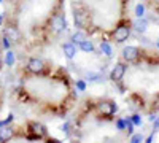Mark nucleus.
<instances>
[{
	"mask_svg": "<svg viewBox=\"0 0 159 143\" xmlns=\"http://www.w3.org/2000/svg\"><path fill=\"white\" fill-rule=\"evenodd\" d=\"M129 35H130V27H129V24H119L118 27L115 29V32H113V38H115L118 43L126 42L127 38H129Z\"/></svg>",
	"mask_w": 159,
	"mask_h": 143,
	"instance_id": "nucleus-1",
	"label": "nucleus"
},
{
	"mask_svg": "<svg viewBox=\"0 0 159 143\" xmlns=\"http://www.w3.org/2000/svg\"><path fill=\"white\" fill-rule=\"evenodd\" d=\"M27 69H29V72L38 75V73H42L45 70V62L42 59H38V57H32L29 60V64H27Z\"/></svg>",
	"mask_w": 159,
	"mask_h": 143,
	"instance_id": "nucleus-2",
	"label": "nucleus"
},
{
	"mask_svg": "<svg viewBox=\"0 0 159 143\" xmlns=\"http://www.w3.org/2000/svg\"><path fill=\"white\" fill-rule=\"evenodd\" d=\"M65 25H67V22H65V18L62 15H56V16H52L51 19V29L54 30V32H62L65 29Z\"/></svg>",
	"mask_w": 159,
	"mask_h": 143,
	"instance_id": "nucleus-3",
	"label": "nucleus"
},
{
	"mask_svg": "<svg viewBox=\"0 0 159 143\" xmlns=\"http://www.w3.org/2000/svg\"><path fill=\"white\" fill-rule=\"evenodd\" d=\"M124 75H126V65L124 64H116L110 73V78L113 81H121L124 78Z\"/></svg>",
	"mask_w": 159,
	"mask_h": 143,
	"instance_id": "nucleus-4",
	"label": "nucleus"
},
{
	"mask_svg": "<svg viewBox=\"0 0 159 143\" xmlns=\"http://www.w3.org/2000/svg\"><path fill=\"white\" fill-rule=\"evenodd\" d=\"M116 110H118V107H116L115 102H102L99 105V111L103 116H111V114H115Z\"/></svg>",
	"mask_w": 159,
	"mask_h": 143,
	"instance_id": "nucleus-5",
	"label": "nucleus"
},
{
	"mask_svg": "<svg viewBox=\"0 0 159 143\" xmlns=\"http://www.w3.org/2000/svg\"><path fill=\"white\" fill-rule=\"evenodd\" d=\"M123 57L127 60V62H132L139 57V48L137 46H126L123 49Z\"/></svg>",
	"mask_w": 159,
	"mask_h": 143,
	"instance_id": "nucleus-6",
	"label": "nucleus"
},
{
	"mask_svg": "<svg viewBox=\"0 0 159 143\" xmlns=\"http://www.w3.org/2000/svg\"><path fill=\"white\" fill-rule=\"evenodd\" d=\"M62 51H64V54H65V57L67 59H73L75 56H76V46H75V43H64L62 45Z\"/></svg>",
	"mask_w": 159,
	"mask_h": 143,
	"instance_id": "nucleus-7",
	"label": "nucleus"
},
{
	"mask_svg": "<svg viewBox=\"0 0 159 143\" xmlns=\"http://www.w3.org/2000/svg\"><path fill=\"white\" fill-rule=\"evenodd\" d=\"M5 37L8 38V40H13V42H18L21 38V34L16 27H7L5 29Z\"/></svg>",
	"mask_w": 159,
	"mask_h": 143,
	"instance_id": "nucleus-8",
	"label": "nucleus"
},
{
	"mask_svg": "<svg viewBox=\"0 0 159 143\" xmlns=\"http://www.w3.org/2000/svg\"><path fill=\"white\" fill-rule=\"evenodd\" d=\"M30 129H32V132L37 137H45L46 135V127L43 124H40V123H32L30 124Z\"/></svg>",
	"mask_w": 159,
	"mask_h": 143,
	"instance_id": "nucleus-9",
	"label": "nucleus"
},
{
	"mask_svg": "<svg viewBox=\"0 0 159 143\" xmlns=\"http://www.w3.org/2000/svg\"><path fill=\"white\" fill-rule=\"evenodd\" d=\"M13 138V129L10 126L0 127V141H8Z\"/></svg>",
	"mask_w": 159,
	"mask_h": 143,
	"instance_id": "nucleus-10",
	"label": "nucleus"
},
{
	"mask_svg": "<svg viewBox=\"0 0 159 143\" xmlns=\"http://www.w3.org/2000/svg\"><path fill=\"white\" fill-rule=\"evenodd\" d=\"M134 29L139 34H145L147 29H148V21L143 19V18H139V21H135V24H134Z\"/></svg>",
	"mask_w": 159,
	"mask_h": 143,
	"instance_id": "nucleus-11",
	"label": "nucleus"
},
{
	"mask_svg": "<svg viewBox=\"0 0 159 143\" xmlns=\"http://www.w3.org/2000/svg\"><path fill=\"white\" fill-rule=\"evenodd\" d=\"M80 48H81V51L83 53H94V49H96V46H94V43H92L91 40H83L81 43H80Z\"/></svg>",
	"mask_w": 159,
	"mask_h": 143,
	"instance_id": "nucleus-12",
	"label": "nucleus"
},
{
	"mask_svg": "<svg viewBox=\"0 0 159 143\" xmlns=\"http://www.w3.org/2000/svg\"><path fill=\"white\" fill-rule=\"evenodd\" d=\"M84 78H86V81H89V83H97V81L102 80V73H99V72H88L84 75Z\"/></svg>",
	"mask_w": 159,
	"mask_h": 143,
	"instance_id": "nucleus-13",
	"label": "nucleus"
},
{
	"mask_svg": "<svg viewBox=\"0 0 159 143\" xmlns=\"http://www.w3.org/2000/svg\"><path fill=\"white\" fill-rule=\"evenodd\" d=\"M83 40H86V35H84V32H81V30H78V32H75V34L72 35V43H75V45H80Z\"/></svg>",
	"mask_w": 159,
	"mask_h": 143,
	"instance_id": "nucleus-14",
	"label": "nucleus"
},
{
	"mask_svg": "<svg viewBox=\"0 0 159 143\" xmlns=\"http://www.w3.org/2000/svg\"><path fill=\"white\" fill-rule=\"evenodd\" d=\"M75 22H76V25H80V27H83V25L86 24L84 13H81V11H76V10H75Z\"/></svg>",
	"mask_w": 159,
	"mask_h": 143,
	"instance_id": "nucleus-15",
	"label": "nucleus"
},
{
	"mask_svg": "<svg viewBox=\"0 0 159 143\" xmlns=\"http://www.w3.org/2000/svg\"><path fill=\"white\" fill-rule=\"evenodd\" d=\"M100 51H102V53H103L105 56H111V53H113V51H111V46H110L107 42L100 43Z\"/></svg>",
	"mask_w": 159,
	"mask_h": 143,
	"instance_id": "nucleus-16",
	"label": "nucleus"
},
{
	"mask_svg": "<svg viewBox=\"0 0 159 143\" xmlns=\"http://www.w3.org/2000/svg\"><path fill=\"white\" fill-rule=\"evenodd\" d=\"M135 16H137V18H143V16H145V5H143V3H139V5L135 7Z\"/></svg>",
	"mask_w": 159,
	"mask_h": 143,
	"instance_id": "nucleus-17",
	"label": "nucleus"
},
{
	"mask_svg": "<svg viewBox=\"0 0 159 143\" xmlns=\"http://www.w3.org/2000/svg\"><path fill=\"white\" fill-rule=\"evenodd\" d=\"M143 140H145V137H143L142 134H134V135L130 137V141H132V143H140V141H143Z\"/></svg>",
	"mask_w": 159,
	"mask_h": 143,
	"instance_id": "nucleus-18",
	"label": "nucleus"
},
{
	"mask_svg": "<svg viewBox=\"0 0 159 143\" xmlns=\"http://www.w3.org/2000/svg\"><path fill=\"white\" fill-rule=\"evenodd\" d=\"M13 62H15V54H13L11 51H8V54H7V64H8V65H13Z\"/></svg>",
	"mask_w": 159,
	"mask_h": 143,
	"instance_id": "nucleus-19",
	"label": "nucleus"
},
{
	"mask_svg": "<svg viewBox=\"0 0 159 143\" xmlns=\"http://www.w3.org/2000/svg\"><path fill=\"white\" fill-rule=\"evenodd\" d=\"M116 126H118L119 131H124V129H126V119H119V121L116 123Z\"/></svg>",
	"mask_w": 159,
	"mask_h": 143,
	"instance_id": "nucleus-20",
	"label": "nucleus"
},
{
	"mask_svg": "<svg viewBox=\"0 0 159 143\" xmlns=\"http://www.w3.org/2000/svg\"><path fill=\"white\" fill-rule=\"evenodd\" d=\"M132 124H135V126H140L142 124V119H140V116H134V118H132Z\"/></svg>",
	"mask_w": 159,
	"mask_h": 143,
	"instance_id": "nucleus-21",
	"label": "nucleus"
},
{
	"mask_svg": "<svg viewBox=\"0 0 159 143\" xmlns=\"http://www.w3.org/2000/svg\"><path fill=\"white\" fill-rule=\"evenodd\" d=\"M154 127H156V129H159V118H156V119H154Z\"/></svg>",
	"mask_w": 159,
	"mask_h": 143,
	"instance_id": "nucleus-22",
	"label": "nucleus"
},
{
	"mask_svg": "<svg viewBox=\"0 0 159 143\" xmlns=\"http://www.w3.org/2000/svg\"><path fill=\"white\" fill-rule=\"evenodd\" d=\"M156 45H157V48H159V38H157V40H156Z\"/></svg>",
	"mask_w": 159,
	"mask_h": 143,
	"instance_id": "nucleus-23",
	"label": "nucleus"
}]
</instances>
